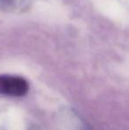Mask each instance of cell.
I'll use <instances>...</instances> for the list:
<instances>
[{
  "label": "cell",
  "instance_id": "7a4b0ae2",
  "mask_svg": "<svg viewBox=\"0 0 129 130\" xmlns=\"http://www.w3.org/2000/svg\"><path fill=\"white\" fill-rule=\"evenodd\" d=\"M15 1L16 0H0V3L5 8H10L15 5Z\"/></svg>",
  "mask_w": 129,
  "mask_h": 130
},
{
  "label": "cell",
  "instance_id": "6da1fadb",
  "mask_svg": "<svg viewBox=\"0 0 129 130\" xmlns=\"http://www.w3.org/2000/svg\"><path fill=\"white\" fill-rule=\"evenodd\" d=\"M28 83L24 78L12 75H0V94L22 96L28 91Z\"/></svg>",
  "mask_w": 129,
  "mask_h": 130
}]
</instances>
